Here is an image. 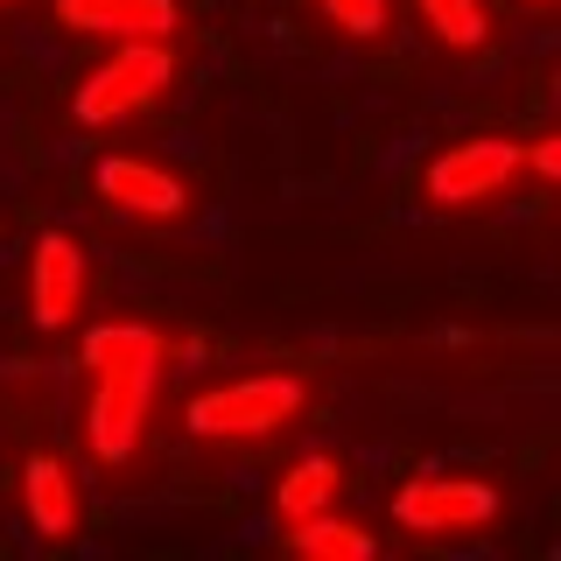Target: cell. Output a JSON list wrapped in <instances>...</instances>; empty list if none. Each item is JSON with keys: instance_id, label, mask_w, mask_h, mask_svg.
<instances>
[{"instance_id": "obj_1", "label": "cell", "mask_w": 561, "mask_h": 561, "mask_svg": "<svg viewBox=\"0 0 561 561\" xmlns=\"http://www.w3.org/2000/svg\"><path fill=\"white\" fill-rule=\"evenodd\" d=\"M78 358H84V373H92V414H84L92 456L99 463H127L140 428H148L154 373H162V358H169L162 330H148V323H99Z\"/></svg>"}, {"instance_id": "obj_2", "label": "cell", "mask_w": 561, "mask_h": 561, "mask_svg": "<svg viewBox=\"0 0 561 561\" xmlns=\"http://www.w3.org/2000/svg\"><path fill=\"white\" fill-rule=\"evenodd\" d=\"M169 78H175L169 43H119L113 57L78 84L70 113H78V127H119V119L148 113V105L169 92Z\"/></svg>"}, {"instance_id": "obj_3", "label": "cell", "mask_w": 561, "mask_h": 561, "mask_svg": "<svg viewBox=\"0 0 561 561\" xmlns=\"http://www.w3.org/2000/svg\"><path fill=\"white\" fill-rule=\"evenodd\" d=\"M302 414V379L295 373H253L232 386H210L190 400V435L210 443H245V435H274L280 421Z\"/></svg>"}, {"instance_id": "obj_4", "label": "cell", "mask_w": 561, "mask_h": 561, "mask_svg": "<svg viewBox=\"0 0 561 561\" xmlns=\"http://www.w3.org/2000/svg\"><path fill=\"white\" fill-rule=\"evenodd\" d=\"M491 513H499V491L484 478H408L393 499V519L414 534H463V526H484Z\"/></svg>"}, {"instance_id": "obj_5", "label": "cell", "mask_w": 561, "mask_h": 561, "mask_svg": "<svg viewBox=\"0 0 561 561\" xmlns=\"http://www.w3.org/2000/svg\"><path fill=\"white\" fill-rule=\"evenodd\" d=\"M99 197L113 210H127V218H148V225H169L190 210V183L162 162H148V154H105L99 162Z\"/></svg>"}, {"instance_id": "obj_6", "label": "cell", "mask_w": 561, "mask_h": 561, "mask_svg": "<svg viewBox=\"0 0 561 561\" xmlns=\"http://www.w3.org/2000/svg\"><path fill=\"white\" fill-rule=\"evenodd\" d=\"M519 175V148L513 140H463V148L428 162V197L435 204H478L491 190H505Z\"/></svg>"}, {"instance_id": "obj_7", "label": "cell", "mask_w": 561, "mask_h": 561, "mask_svg": "<svg viewBox=\"0 0 561 561\" xmlns=\"http://www.w3.org/2000/svg\"><path fill=\"white\" fill-rule=\"evenodd\" d=\"M84 302V245L70 232H43L28 260V309L43 330H64Z\"/></svg>"}, {"instance_id": "obj_8", "label": "cell", "mask_w": 561, "mask_h": 561, "mask_svg": "<svg viewBox=\"0 0 561 561\" xmlns=\"http://www.w3.org/2000/svg\"><path fill=\"white\" fill-rule=\"evenodd\" d=\"M57 22L84 35H119V43H169L183 8L175 0H57Z\"/></svg>"}, {"instance_id": "obj_9", "label": "cell", "mask_w": 561, "mask_h": 561, "mask_svg": "<svg viewBox=\"0 0 561 561\" xmlns=\"http://www.w3.org/2000/svg\"><path fill=\"white\" fill-rule=\"evenodd\" d=\"M22 505H28V526L43 540H64L78 534V484H70V470L57 456H28L22 470Z\"/></svg>"}, {"instance_id": "obj_10", "label": "cell", "mask_w": 561, "mask_h": 561, "mask_svg": "<svg viewBox=\"0 0 561 561\" xmlns=\"http://www.w3.org/2000/svg\"><path fill=\"white\" fill-rule=\"evenodd\" d=\"M337 463L330 456H302L295 470H280V484H274V513L280 526H295V519H316V513H330L337 505Z\"/></svg>"}, {"instance_id": "obj_11", "label": "cell", "mask_w": 561, "mask_h": 561, "mask_svg": "<svg viewBox=\"0 0 561 561\" xmlns=\"http://www.w3.org/2000/svg\"><path fill=\"white\" fill-rule=\"evenodd\" d=\"M288 548L309 554V561H365V554H373V534L351 526V519H337V505H330V513L288 526Z\"/></svg>"}, {"instance_id": "obj_12", "label": "cell", "mask_w": 561, "mask_h": 561, "mask_svg": "<svg viewBox=\"0 0 561 561\" xmlns=\"http://www.w3.org/2000/svg\"><path fill=\"white\" fill-rule=\"evenodd\" d=\"M421 8V22H428L435 35H443L449 49H478L491 22H484V0H414Z\"/></svg>"}, {"instance_id": "obj_13", "label": "cell", "mask_w": 561, "mask_h": 561, "mask_svg": "<svg viewBox=\"0 0 561 561\" xmlns=\"http://www.w3.org/2000/svg\"><path fill=\"white\" fill-rule=\"evenodd\" d=\"M316 8H323L337 28H351V35H379L386 28V0H316Z\"/></svg>"}, {"instance_id": "obj_14", "label": "cell", "mask_w": 561, "mask_h": 561, "mask_svg": "<svg viewBox=\"0 0 561 561\" xmlns=\"http://www.w3.org/2000/svg\"><path fill=\"white\" fill-rule=\"evenodd\" d=\"M519 169H534V175H548V183H554V175H561V140L540 134L534 148H519Z\"/></svg>"}, {"instance_id": "obj_15", "label": "cell", "mask_w": 561, "mask_h": 561, "mask_svg": "<svg viewBox=\"0 0 561 561\" xmlns=\"http://www.w3.org/2000/svg\"><path fill=\"white\" fill-rule=\"evenodd\" d=\"M526 8H548V0H526Z\"/></svg>"}]
</instances>
